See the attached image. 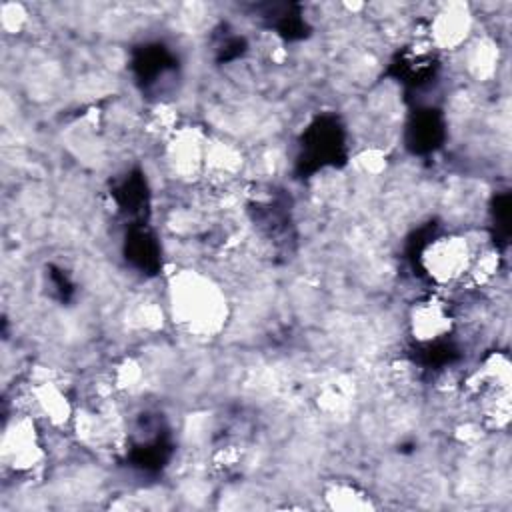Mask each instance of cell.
I'll return each mask as SVG.
<instances>
[{
	"label": "cell",
	"instance_id": "obj_1",
	"mask_svg": "<svg viewBox=\"0 0 512 512\" xmlns=\"http://www.w3.org/2000/svg\"><path fill=\"white\" fill-rule=\"evenodd\" d=\"M174 322L194 336H214L226 322L228 306L220 286L194 270L178 272L170 282Z\"/></svg>",
	"mask_w": 512,
	"mask_h": 512
},
{
	"label": "cell",
	"instance_id": "obj_2",
	"mask_svg": "<svg viewBox=\"0 0 512 512\" xmlns=\"http://www.w3.org/2000/svg\"><path fill=\"white\" fill-rule=\"evenodd\" d=\"M474 260V250L468 240L458 234H446L428 244L422 254V266L438 284L458 282L468 274Z\"/></svg>",
	"mask_w": 512,
	"mask_h": 512
},
{
	"label": "cell",
	"instance_id": "obj_3",
	"mask_svg": "<svg viewBox=\"0 0 512 512\" xmlns=\"http://www.w3.org/2000/svg\"><path fill=\"white\" fill-rule=\"evenodd\" d=\"M206 140L198 130H178L166 148V162L178 178H196L204 172Z\"/></svg>",
	"mask_w": 512,
	"mask_h": 512
},
{
	"label": "cell",
	"instance_id": "obj_4",
	"mask_svg": "<svg viewBox=\"0 0 512 512\" xmlns=\"http://www.w3.org/2000/svg\"><path fill=\"white\" fill-rule=\"evenodd\" d=\"M2 456L4 462L14 466L16 470H28L38 464L42 452L34 430V422L30 418L24 416L6 426L2 440Z\"/></svg>",
	"mask_w": 512,
	"mask_h": 512
},
{
	"label": "cell",
	"instance_id": "obj_5",
	"mask_svg": "<svg viewBox=\"0 0 512 512\" xmlns=\"http://www.w3.org/2000/svg\"><path fill=\"white\" fill-rule=\"evenodd\" d=\"M472 30V16L466 4L454 2L446 4L436 12L430 22V38L442 50H452L460 46Z\"/></svg>",
	"mask_w": 512,
	"mask_h": 512
},
{
	"label": "cell",
	"instance_id": "obj_6",
	"mask_svg": "<svg viewBox=\"0 0 512 512\" xmlns=\"http://www.w3.org/2000/svg\"><path fill=\"white\" fill-rule=\"evenodd\" d=\"M412 334L418 340L432 342L442 338L452 328V316L444 302L440 300H424L412 312Z\"/></svg>",
	"mask_w": 512,
	"mask_h": 512
},
{
	"label": "cell",
	"instance_id": "obj_7",
	"mask_svg": "<svg viewBox=\"0 0 512 512\" xmlns=\"http://www.w3.org/2000/svg\"><path fill=\"white\" fill-rule=\"evenodd\" d=\"M242 170V154L230 142H206L204 172L218 184L230 182Z\"/></svg>",
	"mask_w": 512,
	"mask_h": 512
},
{
	"label": "cell",
	"instance_id": "obj_8",
	"mask_svg": "<svg viewBox=\"0 0 512 512\" xmlns=\"http://www.w3.org/2000/svg\"><path fill=\"white\" fill-rule=\"evenodd\" d=\"M30 398L36 404V410L46 416L52 424H64L72 416V408L64 392L50 380H42L32 386Z\"/></svg>",
	"mask_w": 512,
	"mask_h": 512
},
{
	"label": "cell",
	"instance_id": "obj_9",
	"mask_svg": "<svg viewBox=\"0 0 512 512\" xmlns=\"http://www.w3.org/2000/svg\"><path fill=\"white\" fill-rule=\"evenodd\" d=\"M326 498L330 502L332 508H342V510H360V508H368V500L364 498L362 492H358V488L350 486V484H334L326 490Z\"/></svg>",
	"mask_w": 512,
	"mask_h": 512
}]
</instances>
